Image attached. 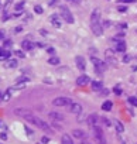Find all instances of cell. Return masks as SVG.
Masks as SVG:
<instances>
[{
  "label": "cell",
  "mask_w": 137,
  "mask_h": 144,
  "mask_svg": "<svg viewBox=\"0 0 137 144\" xmlns=\"http://www.w3.org/2000/svg\"><path fill=\"white\" fill-rule=\"evenodd\" d=\"M47 52H48V54H54V52H55V48H54V47H48V48H47Z\"/></svg>",
  "instance_id": "cell-32"
},
{
  "label": "cell",
  "mask_w": 137,
  "mask_h": 144,
  "mask_svg": "<svg viewBox=\"0 0 137 144\" xmlns=\"http://www.w3.org/2000/svg\"><path fill=\"white\" fill-rule=\"evenodd\" d=\"M21 48H23V50H26V51H31L34 48V44L31 43V41H28V40H24L21 43Z\"/></svg>",
  "instance_id": "cell-16"
},
{
  "label": "cell",
  "mask_w": 137,
  "mask_h": 144,
  "mask_svg": "<svg viewBox=\"0 0 137 144\" xmlns=\"http://www.w3.org/2000/svg\"><path fill=\"white\" fill-rule=\"evenodd\" d=\"M28 82H30V78H28V76H26V75L19 76V78L16 79V83H28Z\"/></svg>",
  "instance_id": "cell-21"
},
{
  "label": "cell",
  "mask_w": 137,
  "mask_h": 144,
  "mask_svg": "<svg viewBox=\"0 0 137 144\" xmlns=\"http://www.w3.org/2000/svg\"><path fill=\"white\" fill-rule=\"evenodd\" d=\"M10 45H12V41H10V40H7V41L4 43V50H6V48H9Z\"/></svg>",
  "instance_id": "cell-34"
},
{
  "label": "cell",
  "mask_w": 137,
  "mask_h": 144,
  "mask_svg": "<svg viewBox=\"0 0 137 144\" xmlns=\"http://www.w3.org/2000/svg\"><path fill=\"white\" fill-rule=\"evenodd\" d=\"M50 21H51V24L55 27V28H59V27H61V19L58 17V14H51L50 16Z\"/></svg>",
  "instance_id": "cell-10"
},
{
  "label": "cell",
  "mask_w": 137,
  "mask_h": 144,
  "mask_svg": "<svg viewBox=\"0 0 137 144\" xmlns=\"http://www.w3.org/2000/svg\"><path fill=\"white\" fill-rule=\"evenodd\" d=\"M12 2H13V0H6V4H4V10L9 7V4H10V3H12Z\"/></svg>",
  "instance_id": "cell-38"
},
{
  "label": "cell",
  "mask_w": 137,
  "mask_h": 144,
  "mask_svg": "<svg viewBox=\"0 0 137 144\" xmlns=\"http://www.w3.org/2000/svg\"><path fill=\"white\" fill-rule=\"evenodd\" d=\"M48 141H50V139H48V137H47V136H44V137H43V139H41V144H47Z\"/></svg>",
  "instance_id": "cell-31"
},
{
  "label": "cell",
  "mask_w": 137,
  "mask_h": 144,
  "mask_svg": "<svg viewBox=\"0 0 137 144\" xmlns=\"http://www.w3.org/2000/svg\"><path fill=\"white\" fill-rule=\"evenodd\" d=\"M112 106H113V103H112L110 100H106L103 105H102V109H103L105 112H109V110H112Z\"/></svg>",
  "instance_id": "cell-22"
},
{
  "label": "cell",
  "mask_w": 137,
  "mask_h": 144,
  "mask_svg": "<svg viewBox=\"0 0 137 144\" xmlns=\"http://www.w3.org/2000/svg\"><path fill=\"white\" fill-rule=\"evenodd\" d=\"M72 99H69V97H64V96H61V97H55L54 100H52V105L54 106H57V107H65V106H72Z\"/></svg>",
  "instance_id": "cell-5"
},
{
  "label": "cell",
  "mask_w": 137,
  "mask_h": 144,
  "mask_svg": "<svg viewBox=\"0 0 137 144\" xmlns=\"http://www.w3.org/2000/svg\"><path fill=\"white\" fill-rule=\"evenodd\" d=\"M48 117H50L52 122H62L64 120V116L57 113V112H50V113H48Z\"/></svg>",
  "instance_id": "cell-12"
},
{
  "label": "cell",
  "mask_w": 137,
  "mask_h": 144,
  "mask_svg": "<svg viewBox=\"0 0 137 144\" xmlns=\"http://www.w3.org/2000/svg\"><path fill=\"white\" fill-rule=\"evenodd\" d=\"M21 30H23V27H20V26H19V27H17V28H14V33H20V31H21Z\"/></svg>",
  "instance_id": "cell-41"
},
{
  "label": "cell",
  "mask_w": 137,
  "mask_h": 144,
  "mask_svg": "<svg viewBox=\"0 0 137 144\" xmlns=\"http://www.w3.org/2000/svg\"><path fill=\"white\" fill-rule=\"evenodd\" d=\"M130 59H132L130 55H124V57H123V62H126V64H127V62H130Z\"/></svg>",
  "instance_id": "cell-30"
},
{
  "label": "cell",
  "mask_w": 137,
  "mask_h": 144,
  "mask_svg": "<svg viewBox=\"0 0 137 144\" xmlns=\"http://www.w3.org/2000/svg\"><path fill=\"white\" fill-rule=\"evenodd\" d=\"M123 144H124V143H123Z\"/></svg>",
  "instance_id": "cell-47"
},
{
  "label": "cell",
  "mask_w": 137,
  "mask_h": 144,
  "mask_svg": "<svg viewBox=\"0 0 137 144\" xmlns=\"http://www.w3.org/2000/svg\"><path fill=\"white\" fill-rule=\"evenodd\" d=\"M59 13H61V19H64L68 24H72L73 23V16H72L71 10L66 7L65 4L59 6Z\"/></svg>",
  "instance_id": "cell-3"
},
{
  "label": "cell",
  "mask_w": 137,
  "mask_h": 144,
  "mask_svg": "<svg viewBox=\"0 0 137 144\" xmlns=\"http://www.w3.org/2000/svg\"><path fill=\"white\" fill-rule=\"evenodd\" d=\"M117 10H119V11H126V10H127V7H126V6H120Z\"/></svg>",
  "instance_id": "cell-36"
},
{
  "label": "cell",
  "mask_w": 137,
  "mask_h": 144,
  "mask_svg": "<svg viewBox=\"0 0 137 144\" xmlns=\"http://www.w3.org/2000/svg\"><path fill=\"white\" fill-rule=\"evenodd\" d=\"M19 65V61H17L16 58H13V59H7V62H6V68H16V66Z\"/></svg>",
  "instance_id": "cell-18"
},
{
  "label": "cell",
  "mask_w": 137,
  "mask_h": 144,
  "mask_svg": "<svg viewBox=\"0 0 137 144\" xmlns=\"http://www.w3.org/2000/svg\"><path fill=\"white\" fill-rule=\"evenodd\" d=\"M14 54H16V57H19V58H24V52L23 51H14Z\"/></svg>",
  "instance_id": "cell-28"
},
{
  "label": "cell",
  "mask_w": 137,
  "mask_h": 144,
  "mask_svg": "<svg viewBox=\"0 0 137 144\" xmlns=\"http://www.w3.org/2000/svg\"><path fill=\"white\" fill-rule=\"evenodd\" d=\"M14 113L19 114V116H21V117H27L28 114H31V112L28 110V109H21V107H20V109H16Z\"/></svg>",
  "instance_id": "cell-15"
},
{
  "label": "cell",
  "mask_w": 137,
  "mask_h": 144,
  "mask_svg": "<svg viewBox=\"0 0 137 144\" xmlns=\"http://www.w3.org/2000/svg\"><path fill=\"white\" fill-rule=\"evenodd\" d=\"M129 103L132 105V106H136V107H137V97L130 96V97H129Z\"/></svg>",
  "instance_id": "cell-26"
},
{
  "label": "cell",
  "mask_w": 137,
  "mask_h": 144,
  "mask_svg": "<svg viewBox=\"0 0 137 144\" xmlns=\"http://www.w3.org/2000/svg\"><path fill=\"white\" fill-rule=\"evenodd\" d=\"M69 110H71V113H73V114H81L82 106H81L79 103H72V106H69Z\"/></svg>",
  "instance_id": "cell-13"
},
{
  "label": "cell",
  "mask_w": 137,
  "mask_h": 144,
  "mask_svg": "<svg viewBox=\"0 0 137 144\" xmlns=\"http://www.w3.org/2000/svg\"><path fill=\"white\" fill-rule=\"evenodd\" d=\"M0 144H2V143H0Z\"/></svg>",
  "instance_id": "cell-48"
},
{
  "label": "cell",
  "mask_w": 137,
  "mask_h": 144,
  "mask_svg": "<svg viewBox=\"0 0 137 144\" xmlns=\"http://www.w3.org/2000/svg\"><path fill=\"white\" fill-rule=\"evenodd\" d=\"M100 120V117L98 116L96 113H92L88 116V124L90 126V127H93V126H98V122Z\"/></svg>",
  "instance_id": "cell-7"
},
{
  "label": "cell",
  "mask_w": 137,
  "mask_h": 144,
  "mask_svg": "<svg viewBox=\"0 0 137 144\" xmlns=\"http://www.w3.org/2000/svg\"><path fill=\"white\" fill-rule=\"evenodd\" d=\"M107 93H109V90H107V89H102V95H103V96H106Z\"/></svg>",
  "instance_id": "cell-40"
},
{
  "label": "cell",
  "mask_w": 137,
  "mask_h": 144,
  "mask_svg": "<svg viewBox=\"0 0 137 144\" xmlns=\"http://www.w3.org/2000/svg\"><path fill=\"white\" fill-rule=\"evenodd\" d=\"M23 9H24V2H20L14 6V11H21Z\"/></svg>",
  "instance_id": "cell-25"
},
{
  "label": "cell",
  "mask_w": 137,
  "mask_h": 144,
  "mask_svg": "<svg viewBox=\"0 0 137 144\" xmlns=\"http://www.w3.org/2000/svg\"><path fill=\"white\" fill-rule=\"evenodd\" d=\"M81 144H90L89 141H88L86 139H83V140H81Z\"/></svg>",
  "instance_id": "cell-43"
},
{
  "label": "cell",
  "mask_w": 137,
  "mask_h": 144,
  "mask_svg": "<svg viewBox=\"0 0 137 144\" xmlns=\"http://www.w3.org/2000/svg\"><path fill=\"white\" fill-rule=\"evenodd\" d=\"M90 30L95 36H102L103 33V27H102V23H100V11L99 9H95L92 11V16H90Z\"/></svg>",
  "instance_id": "cell-1"
},
{
  "label": "cell",
  "mask_w": 137,
  "mask_h": 144,
  "mask_svg": "<svg viewBox=\"0 0 137 144\" xmlns=\"http://www.w3.org/2000/svg\"><path fill=\"white\" fill-rule=\"evenodd\" d=\"M75 62H76V66H78V69H81V71H85L86 64H85V59H83V57L78 55V57L75 58Z\"/></svg>",
  "instance_id": "cell-11"
},
{
  "label": "cell",
  "mask_w": 137,
  "mask_h": 144,
  "mask_svg": "<svg viewBox=\"0 0 137 144\" xmlns=\"http://www.w3.org/2000/svg\"><path fill=\"white\" fill-rule=\"evenodd\" d=\"M76 83H78L79 86H85L88 83H92V82H90V78L88 75H81L79 78L76 79Z\"/></svg>",
  "instance_id": "cell-9"
},
{
  "label": "cell",
  "mask_w": 137,
  "mask_h": 144,
  "mask_svg": "<svg viewBox=\"0 0 137 144\" xmlns=\"http://www.w3.org/2000/svg\"><path fill=\"white\" fill-rule=\"evenodd\" d=\"M103 26H105V27H110V26H112V23H110V21H105V23H103Z\"/></svg>",
  "instance_id": "cell-42"
},
{
  "label": "cell",
  "mask_w": 137,
  "mask_h": 144,
  "mask_svg": "<svg viewBox=\"0 0 137 144\" xmlns=\"http://www.w3.org/2000/svg\"><path fill=\"white\" fill-rule=\"evenodd\" d=\"M26 120H28V122H31L34 126H37L38 129H41V130H44V131H51V126L48 124V123H45L44 120H41L40 117H36L33 113L31 114H28L27 117H24Z\"/></svg>",
  "instance_id": "cell-2"
},
{
  "label": "cell",
  "mask_w": 137,
  "mask_h": 144,
  "mask_svg": "<svg viewBox=\"0 0 137 144\" xmlns=\"http://www.w3.org/2000/svg\"><path fill=\"white\" fill-rule=\"evenodd\" d=\"M106 61L110 65H113V66L117 64V62H116V58L113 57V54H112V51H106Z\"/></svg>",
  "instance_id": "cell-17"
},
{
  "label": "cell",
  "mask_w": 137,
  "mask_h": 144,
  "mask_svg": "<svg viewBox=\"0 0 137 144\" xmlns=\"http://www.w3.org/2000/svg\"><path fill=\"white\" fill-rule=\"evenodd\" d=\"M92 131H93L95 141H96L98 144H106V140H105V136H103V130H102L99 126H93Z\"/></svg>",
  "instance_id": "cell-4"
},
{
  "label": "cell",
  "mask_w": 137,
  "mask_h": 144,
  "mask_svg": "<svg viewBox=\"0 0 137 144\" xmlns=\"http://www.w3.org/2000/svg\"><path fill=\"white\" fill-rule=\"evenodd\" d=\"M68 2H72V3H81V0H68Z\"/></svg>",
  "instance_id": "cell-45"
},
{
  "label": "cell",
  "mask_w": 137,
  "mask_h": 144,
  "mask_svg": "<svg viewBox=\"0 0 137 144\" xmlns=\"http://www.w3.org/2000/svg\"><path fill=\"white\" fill-rule=\"evenodd\" d=\"M72 137H75V139H78V140H83V139H86V134L83 133V130H73Z\"/></svg>",
  "instance_id": "cell-14"
},
{
  "label": "cell",
  "mask_w": 137,
  "mask_h": 144,
  "mask_svg": "<svg viewBox=\"0 0 137 144\" xmlns=\"http://www.w3.org/2000/svg\"><path fill=\"white\" fill-rule=\"evenodd\" d=\"M10 19V16L7 14V13H3V17H2V21H7V20Z\"/></svg>",
  "instance_id": "cell-29"
},
{
  "label": "cell",
  "mask_w": 137,
  "mask_h": 144,
  "mask_svg": "<svg viewBox=\"0 0 137 144\" xmlns=\"http://www.w3.org/2000/svg\"><path fill=\"white\" fill-rule=\"evenodd\" d=\"M0 6H2V3H0Z\"/></svg>",
  "instance_id": "cell-46"
},
{
  "label": "cell",
  "mask_w": 137,
  "mask_h": 144,
  "mask_svg": "<svg viewBox=\"0 0 137 144\" xmlns=\"http://www.w3.org/2000/svg\"><path fill=\"white\" fill-rule=\"evenodd\" d=\"M115 126H116V130H117L119 133H122L123 130H124V127H123V124L119 120H115Z\"/></svg>",
  "instance_id": "cell-24"
},
{
  "label": "cell",
  "mask_w": 137,
  "mask_h": 144,
  "mask_svg": "<svg viewBox=\"0 0 137 144\" xmlns=\"http://www.w3.org/2000/svg\"><path fill=\"white\" fill-rule=\"evenodd\" d=\"M48 64L50 65H58L59 64V58L58 57H51L50 59H48Z\"/></svg>",
  "instance_id": "cell-23"
},
{
  "label": "cell",
  "mask_w": 137,
  "mask_h": 144,
  "mask_svg": "<svg viewBox=\"0 0 137 144\" xmlns=\"http://www.w3.org/2000/svg\"><path fill=\"white\" fill-rule=\"evenodd\" d=\"M102 122H103V123H105V124H106V126H110V122H109L106 117H103V119H102Z\"/></svg>",
  "instance_id": "cell-35"
},
{
  "label": "cell",
  "mask_w": 137,
  "mask_h": 144,
  "mask_svg": "<svg viewBox=\"0 0 137 144\" xmlns=\"http://www.w3.org/2000/svg\"><path fill=\"white\" fill-rule=\"evenodd\" d=\"M92 89L93 90H102L103 89V85H102V82H99V80H93L92 82Z\"/></svg>",
  "instance_id": "cell-20"
},
{
  "label": "cell",
  "mask_w": 137,
  "mask_h": 144,
  "mask_svg": "<svg viewBox=\"0 0 137 144\" xmlns=\"http://www.w3.org/2000/svg\"><path fill=\"white\" fill-rule=\"evenodd\" d=\"M115 93H116V95H120V93H122V90L119 89V88H115Z\"/></svg>",
  "instance_id": "cell-39"
},
{
  "label": "cell",
  "mask_w": 137,
  "mask_h": 144,
  "mask_svg": "<svg viewBox=\"0 0 137 144\" xmlns=\"http://www.w3.org/2000/svg\"><path fill=\"white\" fill-rule=\"evenodd\" d=\"M115 43H116L115 51H117V52H124V51H126V43H124L123 40H117V38H116Z\"/></svg>",
  "instance_id": "cell-8"
},
{
  "label": "cell",
  "mask_w": 137,
  "mask_h": 144,
  "mask_svg": "<svg viewBox=\"0 0 137 144\" xmlns=\"http://www.w3.org/2000/svg\"><path fill=\"white\" fill-rule=\"evenodd\" d=\"M136 0H119V3H134Z\"/></svg>",
  "instance_id": "cell-33"
},
{
  "label": "cell",
  "mask_w": 137,
  "mask_h": 144,
  "mask_svg": "<svg viewBox=\"0 0 137 144\" xmlns=\"http://www.w3.org/2000/svg\"><path fill=\"white\" fill-rule=\"evenodd\" d=\"M92 64H93V66H95V72H96L98 75H102V72L105 71V62L100 61L99 58L92 57Z\"/></svg>",
  "instance_id": "cell-6"
},
{
  "label": "cell",
  "mask_w": 137,
  "mask_h": 144,
  "mask_svg": "<svg viewBox=\"0 0 137 144\" xmlns=\"http://www.w3.org/2000/svg\"><path fill=\"white\" fill-rule=\"evenodd\" d=\"M0 139H2V140H6V139H7V134H6V133H2V134H0Z\"/></svg>",
  "instance_id": "cell-37"
},
{
  "label": "cell",
  "mask_w": 137,
  "mask_h": 144,
  "mask_svg": "<svg viewBox=\"0 0 137 144\" xmlns=\"http://www.w3.org/2000/svg\"><path fill=\"white\" fill-rule=\"evenodd\" d=\"M34 11H36L37 14H41V13H43V7H41L40 4H37L36 7H34Z\"/></svg>",
  "instance_id": "cell-27"
},
{
  "label": "cell",
  "mask_w": 137,
  "mask_h": 144,
  "mask_svg": "<svg viewBox=\"0 0 137 144\" xmlns=\"http://www.w3.org/2000/svg\"><path fill=\"white\" fill-rule=\"evenodd\" d=\"M61 144H73L72 137L69 134H64V136H62V140H61Z\"/></svg>",
  "instance_id": "cell-19"
},
{
  "label": "cell",
  "mask_w": 137,
  "mask_h": 144,
  "mask_svg": "<svg viewBox=\"0 0 137 144\" xmlns=\"http://www.w3.org/2000/svg\"><path fill=\"white\" fill-rule=\"evenodd\" d=\"M3 37H4V31L0 30V40H3Z\"/></svg>",
  "instance_id": "cell-44"
}]
</instances>
